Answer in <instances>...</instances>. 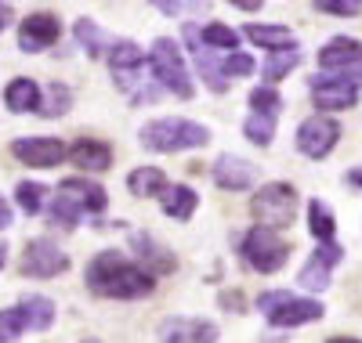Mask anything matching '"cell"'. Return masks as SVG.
Here are the masks:
<instances>
[{
    "instance_id": "cell-41",
    "label": "cell",
    "mask_w": 362,
    "mask_h": 343,
    "mask_svg": "<svg viewBox=\"0 0 362 343\" xmlns=\"http://www.w3.org/2000/svg\"><path fill=\"white\" fill-rule=\"evenodd\" d=\"M348 184H355V188H362V170H351V174H348Z\"/></svg>"
},
{
    "instance_id": "cell-33",
    "label": "cell",
    "mask_w": 362,
    "mask_h": 343,
    "mask_svg": "<svg viewBox=\"0 0 362 343\" xmlns=\"http://www.w3.org/2000/svg\"><path fill=\"white\" fill-rule=\"evenodd\" d=\"M243 134H247L254 145H261V148L272 145V134H276V116H257V112H254V116L243 123Z\"/></svg>"
},
{
    "instance_id": "cell-34",
    "label": "cell",
    "mask_w": 362,
    "mask_h": 343,
    "mask_svg": "<svg viewBox=\"0 0 362 343\" xmlns=\"http://www.w3.org/2000/svg\"><path fill=\"white\" fill-rule=\"evenodd\" d=\"M76 40L87 47V54H102L105 51V37H102V29L90 22V18H80L76 22Z\"/></svg>"
},
{
    "instance_id": "cell-15",
    "label": "cell",
    "mask_w": 362,
    "mask_h": 343,
    "mask_svg": "<svg viewBox=\"0 0 362 343\" xmlns=\"http://www.w3.org/2000/svg\"><path fill=\"white\" fill-rule=\"evenodd\" d=\"M358 61H362V40H351V37H334L319 51V69L326 73H348Z\"/></svg>"
},
{
    "instance_id": "cell-10",
    "label": "cell",
    "mask_w": 362,
    "mask_h": 343,
    "mask_svg": "<svg viewBox=\"0 0 362 343\" xmlns=\"http://www.w3.org/2000/svg\"><path fill=\"white\" fill-rule=\"evenodd\" d=\"M11 155L22 160L25 167H37V170H51L66 160V145L58 138H18L11 145Z\"/></svg>"
},
{
    "instance_id": "cell-18",
    "label": "cell",
    "mask_w": 362,
    "mask_h": 343,
    "mask_svg": "<svg viewBox=\"0 0 362 343\" xmlns=\"http://www.w3.org/2000/svg\"><path fill=\"white\" fill-rule=\"evenodd\" d=\"M66 195H73L76 203H80V210L83 213H102L105 210V188L102 184H95V181H87V177H66L62 184H58Z\"/></svg>"
},
{
    "instance_id": "cell-3",
    "label": "cell",
    "mask_w": 362,
    "mask_h": 343,
    "mask_svg": "<svg viewBox=\"0 0 362 343\" xmlns=\"http://www.w3.org/2000/svg\"><path fill=\"white\" fill-rule=\"evenodd\" d=\"M148 66H153V73H156V80H160L163 90H170V95H177V98H192V95H196L192 76H189V66H185V58H181V47H177L170 37L153 40Z\"/></svg>"
},
{
    "instance_id": "cell-30",
    "label": "cell",
    "mask_w": 362,
    "mask_h": 343,
    "mask_svg": "<svg viewBox=\"0 0 362 343\" xmlns=\"http://www.w3.org/2000/svg\"><path fill=\"white\" fill-rule=\"evenodd\" d=\"M199 40H203V47H221V51H232V54L239 47V33L228 29V25H221V22H210L199 33Z\"/></svg>"
},
{
    "instance_id": "cell-42",
    "label": "cell",
    "mask_w": 362,
    "mask_h": 343,
    "mask_svg": "<svg viewBox=\"0 0 362 343\" xmlns=\"http://www.w3.org/2000/svg\"><path fill=\"white\" fill-rule=\"evenodd\" d=\"M326 343H362V339H344V336H329Z\"/></svg>"
},
{
    "instance_id": "cell-26",
    "label": "cell",
    "mask_w": 362,
    "mask_h": 343,
    "mask_svg": "<svg viewBox=\"0 0 362 343\" xmlns=\"http://www.w3.org/2000/svg\"><path fill=\"white\" fill-rule=\"evenodd\" d=\"M297 66H300V51H297V47H286V51H272V54L264 58L261 73H264V80H268V87H272L276 80H283L290 69H297Z\"/></svg>"
},
{
    "instance_id": "cell-27",
    "label": "cell",
    "mask_w": 362,
    "mask_h": 343,
    "mask_svg": "<svg viewBox=\"0 0 362 343\" xmlns=\"http://www.w3.org/2000/svg\"><path fill=\"white\" fill-rule=\"evenodd\" d=\"M69 105H73V95H69V87L66 83H51L44 95H40V116H47V119H54V116H66L69 112Z\"/></svg>"
},
{
    "instance_id": "cell-36",
    "label": "cell",
    "mask_w": 362,
    "mask_h": 343,
    "mask_svg": "<svg viewBox=\"0 0 362 343\" xmlns=\"http://www.w3.org/2000/svg\"><path fill=\"white\" fill-rule=\"evenodd\" d=\"M221 69H225V76H250V73H254V58L235 51V54L225 58V66H221Z\"/></svg>"
},
{
    "instance_id": "cell-39",
    "label": "cell",
    "mask_w": 362,
    "mask_h": 343,
    "mask_svg": "<svg viewBox=\"0 0 362 343\" xmlns=\"http://www.w3.org/2000/svg\"><path fill=\"white\" fill-rule=\"evenodd\" d=\"M11 228V206L4 203V195H0V231Z\"/></svg>"
},
{
    "instance_id": "cell-29",
    "label": "cell",
    "mask_w": 362,
    "mask_h": 343,
    "mask_svg": "<svg viewBox=\"0 0 362 343\" xmlns=\"http://www.w3.org/2000/svg\"><path fill=\"white\" fill-rule=\"evenodd\" d=\"M80 203L73 199V195H66L62 188H58V195H54V203H51V221L54 224H62V228H76V221H80Z\"/></svg>"
},
{
    "instance_id": "cell-38",
    "label": "cell",
    "mask_w": 362,
    "mask_h": 343,
    "mask_svg": "<svg viewBox=\"0 0 362 343\" xmlns=\"http://www.w3.org/2000/svg\"><path fill=\"white\" fill-rule=\"evenodd\" d=\"M163 15H185V11H203V4H160Z\"/></svg>"
},
{
    "instance_id": "cell-28",
    "label": "cell",
    "mask_w": 362,
    "mask_h": 343,
    "mask_svg": "<svg viewBox=\"0 0 362 343\" xmlns=\"http://www.w3.org/2000/svg\"><path fill=\"white\" fill-rule=\"evenodd\" d=\"M308 228H312V235L319 239V242H334V213H329V206L326 203H319V199H312L308 203Z\"/></svg>"
},
{
    "instance_id": "cell-23",
    "label": "cell",
    "mask_w": 362,
    "mask_h": 343,
    "mask_svg": "<svg viewBox=\"0 0 362 343\" xmlns=\"http://www.w3.org/2000/svg\"><path fill=\"white\" fill-rule=\"evenodd\" d=\"M247 40H254V44L264 47L268 54H272V51L297 47V44H293V33H290L286 25H247Z\"/></svg>"
},
{
    "instance_id": "cell-44",
    "label": "cell",
    "mask_w": 362,
    "mask_h": 343,
    "mask_svg": "<svg viewBox=\"0 0 362 343\" xmlns=\"http://www.w3.org/2000/svg\"><path fill=\"white\" fill-rule=\"evenodd\" d=\"M355 83H362V73H358V76H355Z\"/></svg>"
},
{
    "instance_id": "cell-17",
    "label": "cell",
    "mask_w": 362,
    "mask_h": 343,
    "mask_svg": "<svg viewBox=\"0 0 362 343\" xmlns=\"http://www.w3.org/2000/svg\"><path fill=\"white\" fill-rule=\"evenodd\" d=\"M257 177V170L247 163V160H239V155H221V160L214 163V181L221 184L225 192H243L250 188Z\"/></svg>"
},
{
    "instance_id": "cell-24",
    "label": "cell",
    "mask_w": 362,
    "mask_h": 343,
    "mask_svg": "<svg viewBox=\"0 0 362 343\" xmlns=\"http://www.w3.org/2000/svg\"><path fill=\"white\" fill-rule=\"evenodd\" d=\"M134 249H138V257H141V260L153 264V271H156V275L174 271V253H170L167 246H160L153 235H134Z\"/></svg>"
},
{
    "instance_id": "cell-14",
    "label": "cell",
    "mask_w": 362,
    "mask_h": 343,
    "mask_svg": "<svg viewBox=\"0 0 362 343\" xmlns=\"http://www.w3.org/2000/svg\"><path fill=\"white\" fill-rule=\"evenodd\" d=\"M58 37H62V25H58V18L54 15H29L25 22H22V29H18V47L22 51H44V47H51Z\"/></svg>"
},
{
    "instance_id": "cell-4",
    "label": "cell",
    "mask_w": 362,
    "mask_h": 343,
    "mask_svg": "<svg viewBox=\"0 0 362 343\" xmlns=\"http://www.w3.org/2000/svg\"><path fill=\"white\" fill-rule=\"evenodd\" d=\"M257 307L264 311V318L279 329H293V325H308V322H319L326 315V307L319 300H305V296H293V293H261Z\"/></svg>"
},
{
    "instance_id": "cell-1",
    "label": "cell",
    "mask_w": 362,
    "mask_h": 343,
    "mask_svg": "<svg viewBox=\"0 0 362 343\" xmlns=\"http://www.w3.org/2000/svg\"><path fill=\"white\" fill-rule=\"evenodd\" d=\"M87 286L98 296L109 300H138L153 293V275L145 267L131 264L127 257H119L116 249H102V253L87 264Z\"/></svg>"
},
{
    "instance_id": "cell-7",
    "label": "cell",
    "mask_w": 362,
    "mask_h": 343,
    "mask_svg": "<svg viewBox=\"0 0 362 343\" xmlns=\"http://www.w3.org/2000/svg\"><path fill=\"white\" fill-rule=\"evenodd\" d=\"M243 257H247V264H250L254 271L272 275V271H279V267L286 264L290 246L283 242L279 231H272V228H261V224H257V228L247 231V239H243Z\"/></svg>"
},
{
    "instance_id": "cell-5",
    "label": "cell",
    "mask_w": 362,
    "mask_h": 343,
    "mask_svg": "<svg viewBox=\"0 0 362 343\" xmlns=\"http://www.w3.org/2000/svg\"><path fill=\"white\" fill-rule=\"evenodd\" d=\"M109 69L119 83V90H127L134 102H153L156 90L141 87V69H145V51L134 40H116L109 47Z\"/></svg>"
},
{
    "instance_id": "cell-2",
    "label": "cell",
    "mask_w": 362,
    "mask_h": 343,
    "mask_svg": "<svg viewBox=\"0 0 362 343\" xmlns=\"http://www.w3.org/2000/svg\"><path fill=\"white\" fill-rule=\"evenodd\" d=\"M210 141V131L192 119H153L141 127V145L153 152H185L203 148Z\"/></svg>"
},
{
    "instance_id": "cell-43",
    "label": "cell",
    "mask_w": 362,
    "mask_h": 343,
    "mask_svg": "<svg viewBox=\"0 0 362 343\" xmlns=\"http://www.w3.org/2000/svg\"><path fill=\"white\" fill-rule=\"evenodd\" d=\"M4 260H8V246L0 242V267H4Z\"/></svg>"
},
{
    "instance_id": "cell-6",
    "label": "cell",
    "mask_w": 362,
    "mask_h": 343,
    "mask_svg": "<svg viewBox=\"0 0 362 343\" xmlns=\"http://www.w3.org/2000/svg\"><path fill=\"white\" fill-rule=\"evenodd\" d=\"M250 210L261 221V228H272V231L290 228L293 210H297V192L290 188V184H283V181H272V184H264V188H257Z\"/></svg>"
},
{
    "instance_id": "cell-19",
    "label": "cell",
    "mask_w": 362,
    "mask_h": 343,
    "mask_svg": "<svg viewBox=\"0 0 362 343\" xmlns=\"http://www.w3.org/2000/svg\"><path fill=\"white\" fill-rule=\"evenodd\" d=\"M66 155L83 170H109V163H112V148L105 141H95V138H80Z\"/></svg>"
},
{
    "instance_id": "cell-22",
    "label": "cell",
    "mask_w": 362,
    "mask_h": 343,
    "mask_svg": "<svg viewBox=\"0 0 362 343\" xmlns=\"http://www.w3.org/2000/svg\"><path fill=\"white\" fill-rule=\"evenodd\" d=\"M18 311H22V322H25V329H33V332H44V329H51V322H54V303L47 300V296H22L18 303H15Z\"/></svg>"
},
{
    "instance_id": "cell-21",
    "label": "cell",
    "mask_w": 362,
    "mask_h": 343,
    "mask_svg": "<svg viewBox=\"0 0 362 343\" xmlns=\"http://www.w3.org/2000/svg\"><path fill=\"white\" fill-rule=\"evenodd\" d=\"M4 105L11 112H33V109H40V87H37V80H25V76L11 80L4 87Z\"/></svg>"
},
{
    "instance_id": "cell-16",
    "label": "cell",
    "mask_w": 362,
    "mask_h": 343,
    "mask_svg": "<svg viewBox=\"0 0 362 343\" xmlns=\"http://www.w3.org/2000/svg\"><path fill=\"white\" fill-rule=\"evenodd\" d=\"M185 40H189V47H192V58H196V66H199L206 87H210V90H218V95H221V90H228V76H225V69L214 61V51L203 47L196 25H185Z\"/></svg>"
},
{
    "instance_id": "cell-11",
    "label": "cell",
    "mask_w": 362,
    "mask_h": 343,
    "mask_svg": "<svg viewBox=\"0 0 362 343\" xmlns=\"http://www.w3.org/2000/svg\"><path fill=\"white\" fill-rule=\"evenodd\" d=\"M312 98L319 109H351L358 102V83L355 76H315Z\"/></svg>"
},
{
    "instance_id": "cell-40",
    "label": "cell",
    "mask_w": 362,
    "mask_h": 343,
    "mask_svg": "<svg viewBox=\"0 0 362 343\" xmlns=\"http://www.w3.org/2000/svg\"><path fill=\"white\" fill-rule=\"evenodd\" d=\"M11 25V4H0V33Z\"/></svg>"
},
{
    "instance_id": "cell-45",
    "label": "cell",
    "mask_w": 362,
    "mask_h": 343,
    "mask_svg": "<svg viewBox=\"0 0 362 343\" xmlns=\"http://www.w3.org/2000/svg\"><path fill=\"white\" fill-rule=\"evenodd\" d=\"M83 343H98V339H83Z\"/></svg>"
},
{
    "instance_id": "cell-32",
    "label": "cell",
    "mask_w": 362,
    "mask_h": 343,
    "mask_svg": "<svg viewBox=\"0 0 362 343\" xmlns=\"http://www.w3.org/2000/svg\"><path fill=\"white\" fill-rule=\"evenodd\" d=\"M44 195H47V188H44V184H37V181H22L18 188H15V203L25 213H40L44 210Z\"/></svg>"
},
{
    "instance_id": "cell-31",
    "label": "cell",
    "mask_w": 362,
    "mask_h": 343,
    "mask_svg": "<svg viewBox=\"0 0 362 343\" xmlns=\"http://www.w3.org/2000/svg\"><path fill=\"white\" fill-rule=\"evenodd\" d=\"M250 109L257 112V116H276L279 109H283V98H279V90L276 87H254L250 90Z\"/></svg>"
},
{
    "instance_id": "cell-20",
    "label": "cell",
    "mask_w": 362,
    "mask_h": 343,
    "mask_svg": "<svg viewBox=\"0 0 362 343\" xmlns=\"http://www.w3.org/2000/svg\"><path fill=\"white\" fill-rule=\"evenodd\" d=\"M160 203H163L167 217H174V221H189V217L196 213V206H199V195L189 188V184H167V192L160 195Z\"/></svg>"
},
{
    "instance_id": "cell-13",
    "label": "cell",
    "mask_w": 362,
    "mask_h": 343,
    "mask_svg": "<svg viewBox=\"0 0 362 343\" xmlns=\"http://www.w3.org/2000/svg\"><path fill=\"white\" fill-rule=\"evenodd\" d=\"M163 343H218V325L203 318H167L160 325Z\"/></svg>"
},
{
    "instance_id": "cell-25",
    "label": "cell",
    "mask_w": 362,
    "mask_h": 343,
    "mask_svg": "<svg viewBox=\"0 0 362 343\" xmlns=\"http://www.w3.org/2000/svg\"><path fill=\"white\" fill-rule=\"evenodd\" d=\"M127 188H131V195H138V199H145V195H163V192H167V177H163V170H156V167H138V170L127 177Z\"/></svg>"
},
{
    "instance_id": "cell-9",
    "label": "cell",
    "mask_w": 362,
    "mask_h": 343,
    "mask_svg": "<svg viewBox=\"0 0 362 343\" xmlns=\"http://www.w3.org/2000/svg\"><path fill=\"white\" fill-rule=\"evenodd\" d=\"M69 267V257L58 249L51 239H33L25 242V253H22V271L33 275V278H54Z\"/></svg>"
},
{
    "instance_id": "cell-8",
    "label": "cell",
    "mask_w": 362,
    "mask_h": 343,
    "mask_svg": "<svg viewBox=\"0 0 362 343\" xmlns=\"http://www.w3.org/2000/svg\"><path fill=\"white\" fill-rule=\"evenodd\" d=\"M341 138V127H337V119H329V116H308L305 123L297 127V148L308 155V160H322V155L334 152Z\"/></svg>"
},
{
    "instance_id": "cell-37",
    "label": "cell",
    "mask_w": 362,
    "mask_h": 343,
    "mask_svg": "<svg viewBox=\"0 0 362 343\" xmlns=\"http://www.w3.org/2000/svg\"><path fill=\"white\" fill-rule=\"evenodd\" d=\"M319 11H329V15H358L362 11V0H319Z\"/></svg>"
},
{
    "instance_id": "cell-12",
    "label": "cell",
    "mask_w": 362,
    "mask_h": 343,
    "mask_svg": "<svg viewBox=\"0 0 362 343\" xmlns=\"http://www.w3.org/2000/svg\"><path fill=\"white\" fill-rule=\"evenodd\" d=\"M337 264H341V246H337V242H319V249L312 253V260L300 267L297 282L305 286V289H312V293H322V289L329 286V271H334Z\"/></svg>"
},
{
    "instance_id": "cell-35",
    "label": "cell",
    "mask_w": 362,
    "mask_h": 343,
    "mask_svg": "<svg viewBox=\"0 0 362 343\" xmlns=\"http://www.w3.org/2000/svg\"><path fill=\"white\" fill-rule=\"evenodd\" d=\"M18 332H25L22 311H18V307L0 311V343H15V339H18Z\"/></svg>"
}]
</instances>
